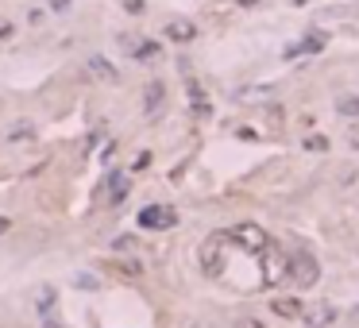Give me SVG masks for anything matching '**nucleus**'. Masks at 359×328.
Returning <instances> with one entry per match:
<instances>
[{
    "mask_svg": "<svg viewBox=\"0 0 359 328\" xmlns=\"http://www.w3.org/2000/svg\"><path fill=\"white\" fill-rule=\"evenodd\" d=\"M286 278H290L298 290H310V286H317L321 267H317V259H313L305 247H293V251L286 255Z\"/></svg>",
    "mask_w": 359,
    "mask_h": 328,
    "instance_id": "1",
    "label": "nucleus"
},
{
    "mask_svg": "<svg viewBox=\"0 0 359 328\" xmlns=\"http://www.w3.org/2000/svg\"><path fill=\"white\" fill-rule=\"evenodd\" d=\"M224 247H228V232H213V236H205V244H201L197 259H201V270L209 278H217L220 270H224Z\"/></svg>",
    "mask_w": 359,
    "mask_h": 328,
    "instance_id": "2",
    "label": "nucleus"
},
{
    "mask_svg": "<svg viewBox=\"0 0 359 328\" xmlns=\"http://www.w3.org/2000/svg\"><path fill=\"white\" fill-rule=\"evenodd\" d=\"M259 259H263V282H267V286H278V282L286 278V251L270 240V244L259 251Z\"/></svg>",
    "mask_w": 359,
    "mask_h": 328,
    "instance_id": "3",
    "label": "nucleus"
},
{
    "mask_svg": "<svg viewBox=\"0 0 359 328\" xmlns=\"http://www.w3.org/2000/svg\"><path fill=\"white\" fill-rule=\"evenodd\" d=\"M228 236H232L236 244L243 247V251H251V255H259L263 247L270 244V236H267V232H263L259 224H240V228H236V232H228Z\"/></svg>",
    "mask_w": 359,
    "mask_h": 328,
    "instance_id": "4",
    "label": "nucleus"
},
{
    "mask_svg": "<svg viewBox=\"0 0 359 328\" xmlns=\"http://www.w3.org/2000/svg\"><path fill=\"white\" fill-rule=\"evenodd\" d=\"M120 42L128 47V54H132L135 62H155L162 54V47L155 39H139V35H120Z\"/></svg>",
    "mask_w": 359,
    "mask_h": 328,
    "instance_id": "5",
    "label": "nucleus"
},
{
    "mask_svg": "<svg viewBox=\"0 0 359 328\" xmlns=\"http://www.w3.org/2000/svg\"><path fill=\"white\" fill-rule=\"evenodd\" d=\"M178 224V212L170 209V205H147V209L139 212V228H174Z\"/></svg>",
    "mask_w": 359,
    "mask_h": 328,
    "instance_id": "6",
    "label": "nucleus"
},
{
    "mask_svg": "<svg viewBox=\"0 0 359 328\" xmlns=\"http://www.w3.org/2000/svg\"><path fill=\"white\" fill-rule=\"evenodd\" d=\"M301 320H305L310 328H328L336 320V309H333V305H305Z\"/></svg>",
    "mask_w": 359,
    "mask_h": 328,
    "instance_id": "7",
    "label": "nucleus"
},
{
    "mask_svg": "<svg viewBox=\"0 0 359 328\" xmlns=\"http://www.w3.org/2000/svg\"><path fill=\"white\" fill-rule=\"evenodd\" d=\"M270 309H275L278 317H286V320H301L305 302H301V297H275V302H270Z\"/></svg>",
    "mask_w": 359,
    "mask_h": 328,
    "instance_id": "8",
    "label": "nucleus"
},
{
    "mask_svg": "<svg viewBox=\"0 0 359 328\" xmlns=\"http://www.w3.org/2000/svg\"><path fill=\"white\" fill-rule=\"evenodd\" d=\"M317 51H325V35H305L301 42H293V47H286V58H298V54H317Z\"/></svg>",
    "mask_w": 359,
    "mask_h": 328,
    "instance_id": "9",
    "label": "nucleus"
},
{
    "mask_svg": "<svg viewBox=\"0 0 359 328\" xmlns=\"http://www.w3.org/2000/svg\"><path fill=\"white\" fill-rule=\"evenodd\" d=\"M89 74H97L100 81H109V85H116V81H120V70L112 66L105 54H93V58H89Z\"/></svg>",
    "mask_w": 359,
    "mask_h": 328,
    "instance_id": "10",
    "label": "nucleus"
},
{
    "mask_svg": "<svg viewBox=\"0 0 359 328\" xmlns=\"http://www.w3.org/2000/svg\"><path fill=\"white\" fill-rule=\"evenodd\" d=\"M167 39H174V42H193V39H197V27H193L190 19H170V24H167Z\"/></svg>",
    "mask_w": 359,
    "mask_h": 328,
    "instance_id": "11",
    "label": "nucleus"
},
{
    "mask_svg": "<svg viewBox=\"0 0 359 328\" xmlns=\"http://www.w3.org/2000/svg\"><path fill=\"white\" fill-rule=\"evenodd\" d=\"M162 97H167L162 81H151V85H147V93H143V112H147V116H155V112L162 109Z\"/></svg>",
    "mask_w": 359,
    "mask_h": 328,
    "instance_id": "12",
    "label": "nucleus"
},
{
    "mask_svg": "<svg viewBox=\"0 0 359 328\" xmlns=\"http://www.w3.org/2000/svg\"><path fill=\"white\" fill-rule=\"evenodd\" d=\"M336 112H340L344 120H356V116H359V97H356V93H344V97H336Z\"/></svg>",
    "mask_w": 359,
    "mask_h": 328,
    "instance_id": "13",
    "label": "nucleus"
},
{
    "mask_svg": "<svg viewBox=\"0 0 359 328\" xmlns=\"http://www.w3.org/2000/svg\"><path fill=\"white\" fill-rule=\"evenodd\" d=\"M190 97H193V112L197 116H209V101H205V93H201L197 81H190Z\"/></svg>",
    "mask_w": 359,
    "mask_h": 328,
    "instance_id": "14",
    "label": "nucleus"
},
{
    "mask_svg": "<svg viewBox=\"0 0 359 328\" xmlns=\"http://www.w3.org/2000/svg\"><path fill=\"white\" fill-rule=\"evenodd\" d=\"M31 139H35V127H27V124H20V127H12V132H8V143H16V147L31 143Z\"/></svg>",
    "mask_w": 359,
    "mask_h": 328,
    "instance_id": "15",
    "label": "nucleus"
},
{
    "mask_svg": "<svg viewBox=\"0 0 359 328\" xmlns=\"http://www.w3.org/2000/svg\"><path fill=\"white\" fill-rule=\"evenodd\" d=\"M124 194H128V178L116 170V174H112V205H120V201H124Z\"/></svg>",
    "mask_w": 359,
    "mask_h": 328,
    "instance_id": "16",
    "label": "nucleus"
},
{
    "mask_svg": "<svg viewBox=\"0 0 359 328\" xmlns=\"http://www.w3.org/2000/svg\"><path fill=\"white\" fill-rule=\"evenodd\" d=\"M301 147H305V151H328V139H325V135H310Z\"/></svg>",
    "mask_w": 359,
    "mask_h": 328,
    "instance_id": "17",
    "label": "nucleus"
},
{
    "mask_svg": "<svg viewBox=\"0 0 359 328\" xmlns=\"http://www.w3.org/2000/svg\"><path fill=\"white\" fill-rule=\"evenodd\" d=\"M12 35H16V24L12 19H0V42H8Z\"/></svg>",
    "mask_w": 359,
    "mask_h": 328,
    "instance_id": "18",
    "label": "nucleus"
},
{
    "mask_svg": "<svg viewBox=\"0 0 359 328\" xmlns=\"http://www.w3.org/2000/svg\"><path fill=\"white\" fill-rule=\"evenodd\" d=\"M236 328H267L259 317H236Z\"/></svg>",
    "mask_w": 359,
    "mask_h": 328,
    "instance_id": "19",
    "label": "nucleus"
},
{
    "mask_svg": "<svg viewBox=\"0 0 359 328\" xmlns=\"http://www.w3.org/2000/svg\"><path fill=\"white\" fill-rule=\"evenodd\" d=\"M43 16H47L43 8H27V24H31V27H39V24H43Z\"/></svg>",
    "mask_w": 359,
    "mask_h": 328,
    "instance_id": "20",
    "label": "nucleus"
},
{
    "mask_svg": "<svg viewBox=\"0 0 359 328\" xmlns=\"http://www.w3.org/2000/svg\"><path fill=\"white\" fill-rule=\"evenodd\" d=\"M47 4H50V12H59V16H62V12H70L74 0H47Z\"/></svg>",
    "mask_w": 359,
    "mask_h": 328,
    "instance_id": "21",
    "label": "nucleus"
},
{
    "mask_svg": "<svg viewBox=\"0 0 359 328\" xmlns=\"http://www.w3.org/2000/svg\"><path fill=\"white\" fill-rule=\"evenodd\" d=\"M348 147H351V151H359V132H351V135H348Z\"/></svg>",
    "mask_w": 359,
    "mask_h": 328,
    "instance_id": "22",
    "label": "nucleus"
},
{
    "mask_svg": "<svg viewBox=\"0 0 359 328\" xmlns=\"http://www.w3.org/2000/svg\"><path fill=\"white\" fill-rule=\"evenodd\" d=\"M8 224H12L8 217H0V232H8Z\"/></svg>",
    "mask_w": 359,
    "mask_h": 328,
    "instance_id": "23",
    "label": "nucleus"
},
{
    "mask_svg": "<svg viewBox=\"0 0 359 328\" xmlns=\"http://www.w3.org/2000/svg\"><path fill=\"white\" fill-rule=\"evenodd\" d=\"M43 328H62V325H54V320H47V325H43Z\"/></svg>",
    "mask_w": 359,
    "mask_h": 328,
    "instance_id": "24",
    "label": "nucleus"
},
{
    "mask_svg": "<svg viewBox=\"0 0 359 328\" xmlns=\"http://www.w3.org/2000/svg\"><path fill=\"white\" fill-rule=\"evenodd\" d=\"M240 4H243V8H251V4H255V0H240Z\"/></svg>",
    "mask_w": 359,
    "mask_h": 328,
    "instance_id": "25",
    "label": "nucleus"
},
{
    "mask_svg": "<svg viewBox=\"0 0 359 328\" xmlns=\"http://www.w3.org/2000/svg\"><path fill=\"white\" fill-rule=\"evenodd\" d=\"M293 4H310V0H293Z\"/></svg>",
    "mask_w": 359,
    "mask_h": 328,
    "instance_id": "26",
    "label": "nucleus"
},
{
    "mask_svg": "<svg viewBox=\"0 0 359 328\" xmlns=\"http://www.w3.org/2000/svg\"><path fill=\"white\" fill-rule=\"evenodd\" d=\"M351 12H356V16H359V8H351Z\"/></svg>",
    "mask_w": 359,
    "mask_h": 328,
    "instance_id": "27",
    "label": "nucleus"
}]
</instances>
